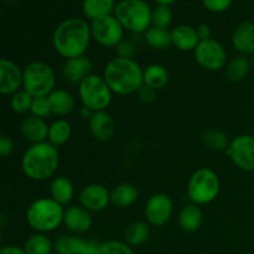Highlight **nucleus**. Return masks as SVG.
I'll list each match as a JSON object with an SVG mask.
<instances>
[{"mask_svg": "<svg viewBox=\"0 0 254 254\" xmlns=\"http://www.w3.org/2000/svg\"><path fill=\"white\" fill-rule=\"evenodd\" d=\"M92 41L91 25L86 19L68 17L60 22L52 34V45L64 60L86 55Z\"/></svg>", "mask_w": 254, "mask_h": 254, "instance_id": "obj_1", "label": "nucleus"}, {"mask_svg": "<svg viewBox=\"0 0 254 254\" xmlns=\"http://www.w3.org/2000/svg\"><path fill=\"white\" fill-rule=\"evenodd\" d=\"M144 68L135 60L114 57L103 69V78L113 94L128 96L134 94L144 84Z\"/></svg>", "mask_w": 254, "mask_h": 254, "instance_id": "obj_2", "label": "nucleus"}, {"mask_svg": "<svg viewBox=\"0 0 254 254\" xmlns=\"http://www.w3.org/2000/svg\"><path fill=\"white\" fill-rule=\"evenodd\" d=\"M60 165L59 148L49 141L31 144L21 159L25 175L34 181H45L55 176Z\"/></svg>", "mask_w": 254, "mask_h": 254, "instance_id": "obj_3", "label": "nucleus"}, {"mask_svg": "<svg viewBox=\"0 0 254 254\" xmlns=\"http://www.w3.org/2000/svg\"><path fill=\"white\" fill-rule=\"evenodd\" d=\"M64 206L51 197L36 198L26 210L27 225L39 233L54 232L64 223Z\"/></svg>", "mask_w": 254, "mask_h": 254, "instance_id": "obj_4", "label": "nucleus"}, {"mask_svg": "<svg viewBox=\"0 0 254 254\" xmlns=\"http://www.w3.org/2000/svg\"><path fill=\"white\" fill-rule=\"evenodd\" d=\"M153 9L145 0H121L113 15L124 30L133 34H144L151 26Z\"/></svg>", "mask_w": 254, "mask_h": 254, "instance_id": "obj_5", "label": "nucleus"}, {"mask_svg": "<svg viewBox=\"0 0 254 254\" xmlns=\"http://www.w3.org/2000/svg\"><path fill=\"white\" fill-rule=\"evenodd\" d=\"M221 191V181L215 170L200 168L193 171L188 181L186 193L190 202L203 206L213 202Z\"/></svg>", "mask_w": 254, "mask_h": 254, "instance_id": "obj_6", "label": "nucleus"}, {"mask_svg": "<svg viewBox=\"0 0 254 254\" xmlns=\"http://www.w3.org/2000/svg\"><path fill=\"white\" fill-rule=\"evenodd\" d=\"M56 73L49 64L42 61L30 62L22 69V89L32 97H47L56 89Z\"/></svg>", "mask_w": 254, "mask_h": 254, "instance_id": "obj_7", "label": "nucleus"}, {"mask_svg": "<svg viewBox=\"0 0 254 254\" xmlns=\"http://www.w3.org/2000/svg\"><path fill=\"white\" fill-rule=\"evenodd\" d=\"M78 97L82 107L91 109L94 113L106 111L111 106L113 92L104 81L103 76L92 73L78 84Z\"/></svg>", "mask_w": 254, "mask_h": 254, "instance_id": "obj_8", "label": "nucleus"}, {"mask_svg": "<svg viewBox=\"0 0 254 254\" xmlns=\"http://www.w3.org/2000/svg\"><path fill=\"white\" fill-rule=\"evenodd\" d=\"M92 40L103 47H116L124 39L123 26L113 14L91 21Z\"/></svg>", "mask_w": 254, "mask_h": 254, "instance_id": "obj_9", "label": "nucleus"}, {"mask_svg": "<svg viewBox=\"0 0 254 254\" xmlns=\"http://www.w3.org/2000/svg\"><path fill=\"white\" fill-rule=\"evenodd\" d=\"M195 60L202 68L207 71H221L227 64L228 57L225 46L215 39L200 41L193 51Z\"/></svg>", "mask_w": 254, "mask_h": 254, "instance_id": "obj_10", "label": "nucleus"}, {"mask_svg": "<svg viewBox=\"0 0 254 254\" xmlns=\"http://www.w3.org/2000/svg\"><path fill=\"white\" fill-rule=\"evenodd\" d=\"M225 153L238 169L247 173L254 171V135H237L230 141Z\"/></svg>", "mask_w": 254, "mask_h": 254, "instance_id": "obj_11", "label": "nucleus"}, {"mask_svg": "<svg viewBox=\"0 0 254 254\" xmlns=\"http://www.w3.org/2000/svg\"><path fill=\"white\" fill-rule=\"evenodd\" d=\"M174 213V202L164 192L153 193L144 207V217L150 226L161 227L171 220Z\"/></svg>", "mask_w": 254, "mask_h": 254, "instance_id": "obj_12", "label": "nucleus"}, {"mask_svg": "<svg viewBox=\"0 0 254 254\" xmlns=\"http://www.w3.org/2000/svg\"><path fill=\"white\" fill-rule=\"evenodd\" d=\"M79 205L89 212H102L111 203V191L102 184H89L81 190Z\"/></svg>", "mask_w": 254, "mask_h": 254, "instance_id": "obj_13", "label": "nucleus"}, {"mask_svg": "<svg viewBox=\"0 0 254 254\" xmlns=\"http://www.w3.org/2000/svg\"><path fill=\"white\" fill-rule=\"evenodd\" d=\"M92 223H93L92 213L81 205H72L64 208L62 225L72 235L79 236L88 232L89 228L92 227Z\"/></svg>", "mask_w": 254, "mask_h": 254, "instance_id": "obj_14", "label": "nucleus"}, {"mask_svg": "<svg viewBox=\"0 0 254 254\" xmlns=\"http://www.w3.org/2000/svg\"><path fill=\"white\" fill-rule=\"evenodd\" d=\"M22 87V71L15 62L0 59V94L12 96Z\"/></svg>", "mask_w": 254, "mask_h": 254, "instance_id": "obj_15", "label": "nucleus"}, {"mask_svg": "<svg viewBox=\"0 0 254 254\" xmlns=\"http://www.w3.org/2000/svg\"><path fill=\"white\" fill-rule=\"evenodd\" d=\"M88 130L97 141H108L116 133V122L107 111L94 112L88 119Z\"/></svg>", "mask_w": 254, "mask_h": 254, "instance_id": "obj_16", "label": "nucleus"}, {"mask_svg": "<svg viewBox=\"0 0 254 254\" xmlns=\"http://www.w3.org/2000/svg\"><path fill=\"white\" fill-rule=\"evenodd\" d=\"M92 69H93L92 61L86 55H83L74 59L64 60L62 66V76L68 83L78 86L84 78L92 74Z\"/></svg>", "mask_w": 254, "mask_h": 254, "instance_id": "obj_17", "label": "nucleus"}, {"mask_svg": "<svg viewBox=\"0 0 254 254\" xmlns=\"http://www.w3.org/2000/svg\"><path fill=\"white\" fill-rule=\"evenodd\" d=\"M232 46L240 55L251 56L254 54V21L245 20L235 27Z\"/></svg>", "mask_w": 254, "mask_h": 254, "instance_id": "obj_18", "label": "nucleus"}, {"mask_svg": "<svg viewBox=\"0 0 254 254\" xmlns=\"http://www.w3.org/2000/svg\"><path fill=\"white\" fill-rule=\"evenodd\" d=\"M171 46L176 47L183 52L195 51L197 45L200 44V39L196 32V27L188 24H180L174 27L170 31Z\"/></svg>", "mask_w": 254, "mask_h": 254, "instance_id": "obj_19", "label": "nucleus"}, {"mask_svg": "<svg viewBox=\"0 0 254 254\" xmlns=\"http://www.w3.org/2000/svg\"><path fill=\"white\" fill-rule=\"evenodd\" d=\"M20 131H21L22 136L31 144L44 143V141H47L49 126L45 119L31 114L22 119L21 124H20Z\"/></svg>", "mask_w": 254, "mask_h": 254, "instance_id": "obj_20", "label": "nucleus"}, {"mask_svg": "<svg viewBox=\"0 0 254 254\" xmlns=\"http://www.w3.org/2000/svg\"><path fill=\"white\" fill-rule=\"evenodd\" d=\"M47 97H49L50 107H51V113L60 118L71 114L76 108V99L66 89L56 88Z\"/></svg>", "mask_w": 254, "mask_h": 254, "instance_id": "obj_21", "label": "nucleus"}, {"mask_svg": "<svg viewBox=\"0 0 254 254\" xmlns=\"http://www.w3.org/2000/svg\"><path fill=\"white\" fill-rule=\"evenodd\" d=\"M203 222V212L198 205L190 202L179 212V225L184 232L193 233L200 230Z\"/></svg>", "mask_w": 254, "mask_h": 254, "instance_id": "obj_22", "label": "nucleus"}, {"mask_svg": "<svg viewBox=\"0 0 254 254\" xmlns=\"http://www.w3.org/2000/svg\"><path fill=\"white\" fill-rule=\"evenodd\" d=\"M138 189L129 183L118 184L111 191V203L118 208L131 207L138 201Z\"/></svg>", "mask_w": 254, "mask_h": 254, "instance_id": "obj_23", "label": "nucleus"}, {"mask_svg": "<svg viewBox=\"0 0 254 254\" xmlns=\"http://www.w3.org/2000/svg\"><path fill=\"white\" fill-rule=\"evenodd\" d=\"M50 197L60 205L67 206L74 197V186L64 176H56L50 184Z\"/></svg>", "mask_w": 254, "mask_h": 254, "instance_id": "obj_24", "label": "nucleus"}, {"mask_svg": "<svg viewBox=\"0 0 254 254\" xmlns=\"http://www.w3.org/2000/svg\"><path fill=\"white\" fill-rule=\"evenodd\" d=\"M225 74L227 79L233 83H240L245 81L250 74L251 69V61L245 55H237L227 61V64L225 66Z\"/></svg>", "mask_w": 254, "mask_h": 254, "instance_id": "obj_25", "label": "nucleus"}, {"mask_svg": "<svg viewBox=\"0 0 254 254\" xmlns=\"http://www.w3.org/2000/svg\"><path fill=\"white\" fill-rule=\"evenodd\" d=\"M117 0H83L82 12L88 20H96L98 17L113 14Z\"/></svg>", "mask_w": 254, "mask_h": 254, "instance_id": "obj_26", "label": "nucleus"}, {"mask_svg": "<svg viewBox=\"0 0 254 254\" xmlns=\"http://www.w3.org/2000/svg\"><path fill=\"white\" fill-rule=\"evenodd\" d=\"M144 84L159 91L169 83V71L165 66L159 64H151L143 71Z\"/></svg>", "mask_w": 254, "mask_h": 254, "instance_id": "obj_27", "label": "nucleus"}, {"mask_svg": "<svg viewBox=\"0 0 254 254\" xmlns=\"http://www.w3.org/2000/svg\"><path fill=\"white\" fill-rule=\"evenodd\" d=\"M72 134V126L68 121L64 118H59L52 122L49 126V135L47 141L56 148L64 145L69 140Z\"/></svg>", "mask_w": 254, "mask_h": 254, "instance_id": "obj_28", "label": "nucleus"}, {"mask_svg": "<svg viewBox=\"0 0 254 254\" xmlns=\"http://www.w3.org/2000/svg\"><path fill=\"white\" fill-rule=\"evenodd\" d=\"M150 227L146 221H135L127 228L124 235V242L128 243L130 247L143 246L150 237Z\"/></svg>", "mask_w": 254, "mask_h": 254, "instance_id": "obj_29", "label": "nucleus"}, {"mask_svg": "<svg viewBox=\"0 0 254 254\" xmlns=\"http://www.w3.org/2000/svg\"><path fill=\"white\" fill-rule=\"evenodd\" d=\"M86 242L78 235H62L55 240L54 250L56 254H79Z\"/></svg>", "mask_w": 254, "mask_h": 254, "instance_id": "obj_30", "label": "nucleus"}, {"mask_svg": "<svg viewBox=\"0 0 254 254\" xmlns=\"http://www.w3.org/2000/svg\"><path fill=\"white\" fill-rule=\"evenodd\" d=\"M24 251L26 254H51L54 252V242L46 233H34L25 241Z\"/></svg>", "mask_w": 254, "mask_h": 254, "instance_id": "obj_31", "label": "nucleus"}, {"mask_svg": "<svg viewBox=\"0 0 254 254\" xmlns=\"http://www.w3.org/2000/svg\"><path fill=\"white\" fill-rule=\"evenodd\" d=\"M227 134L218 128H208L202 134V143L212 151H226L230 145Z\"/></svg>", "mask_w": 254, "mask_h": 254, "instance_id": "obj_32", "label": "nucleus"}, {"mask_svg": "<svg viewBox=\"0 0 254 254\" xmlns=\"http://www.w3.org/2000/svg\"><path fill=\"white\" fill-rule=\"evenodd\" d=\"M144 37H145L146 44L154 50L163 51L171 46V35L170 31L166 29L150 26L144 32Z\"/></svg>", "mask_w": 254, "mask_h": 254, "instance_id": "obj_33", "label": "nucleus"}, {"mask_svg": "<svg viewBox=\"0 0 254 254\" xmlns=\"http://www.w3.org/2000/svg\"><path fill=\"white\" fill-rule=\"evenodd\" d=\"M173 10L168 5H156L151 11V26L168 30L173 24Z\"/></svg>", "mask_w": 254, "mask_h": 254, "instance_id": "obj_34", "label": "nucleus"}, {"mask_svg": "<svg viewBox=\"0 0 254 254\" xmlns=\"http://www.w3.org/2000/svg\"><path fill=\"white\" fill-rule=\"evenodd\" d=\"M32 101H34V97L29 92H26L25 89H19V91L15 92L11 96L10 107H11V109L15 113L24 114L30 112Z\"/></svg>", "mask_w": 254, "mask_h": 254, "instance_id": "obj_35", "label": "nucleus"}, {"mask_svg": "<svg viewBox=\"0 0 254 254\" xmlns=\"http://www.w3.org/2000/svg\"><path fill=\"white\" fill-rule=\"evenodd\" d=\"M102 254H135L133 247L122 241H108L102 243Z\"/></svg>", "mask_w": 254, "mask_h": 254, "instance_id": "obj_36", "label": "nucleus"}, {"mask_svg": "<svg viewBox=\"0 0 254 254\" xmlns=\"http://www.w3.org/2000/svg\"><path fill=\"white\" fill-rule=\"evenodd\" d=\"M32 116L39 117V118H47L51 116V107H50L49 97H35L32 101L31 109H30Z\"/></svg>", "mask_w": 254, "mask_h": 254, "instance_id": "obj_37", "label": "nucleus"}, {"mask_svg": "<svg viewBox=\"0 0 254 254\" xmlns=\"http://www.w3.org/2000/svg\"><path fill=\"white\" fill-rule=\"evenodd\" d=\"M114 51H116L117 57H119V59L134 60L136 55V46L130 40L123 39L114 47Z\"/></svg>", "mask_w": 254, "mask_h": 254, "instance_id": "obj_38", "label": "nucleus"}, {"mask_svg": "<svg viewBox=\"0 0 254 254\" xmlns=\"http://www.w3.org/2000/svg\"><path fill=\"white\" fill-rule=\"evenodd\" d=\"M201 1L206 10L215 14L227 11L233 4V0H201Z\"/></svg>", "mask_w": 254, "mask_h": 254, "instance_id": "obj_39", "label": "nucleus"}, {"mask_svg": "<svg viewBox=\"0 0 254 254\" xmlns=\"http://www.w3.org/2000/svg\"><path fill=\"white\" fill-rule=\"evenodd\" d=\"M156 92L158 91H155V89H153V88H150V87L143 84V86L140 87V89H139L135 94L138 96L139 101L140 102H143V103H145V104H151L155 102Z\"/></svg>", "mask_w": 254, "mask_h": 254, "instance_id": "obj_40", "label": "nucleus"}, {"mask_svg": "<svg viewBox=\"0 0 254 254\" xmlns=\"http://www.w3.org/2000/svg\"><path fill=\"white\" fill-rule=\"evenodd\" d=\"M14 151V141L7 135L0 134V158L9 156Z\"/></svg>", "mask_w": 254, "mask_h": 254, "instance_id": "obj_41", "label": "nucleus"}, {"mask_svg": "<svg viewBox=\"0 0 254 254\" xmlns=\"http://www.w3.org/2000/svg\"><path fill=\"white\" fill-rule=\"evenodd\" d=\"M79 254H102V243L96 242V241H87Z\"/></svg>", "mask_w": 254, "mask_h": 254, "instance_id": "obj_42", "label": "nucleus"}, {"mask_svg": "<svg viewBox=\"0 0 254 254\" xmlns=\"http://www.w3.org/2000/svg\"><path fill=\"white\" fill-rule=\"evenodd\" d=\"M196 32L200 39V41H205V40L212 39V30L207 24H200L196 27Z\"/></svg>", "mask_w": 254, "mask_h": 254, "instance_id": "obj_43", "label": "nucleus"}, {"mask_svg": "<svg viewBox=\"0 0 254 254\" xmlns=\"http://www.w3.org/2000/svg\"><path fill=\"white\" fill-rule=\"evenodd\" d=\"M0 254H26L24 248L17 246H4L0 248Z\"/></svg>", "mask_w": 254, "mask_h": 254, "instance_id": "obj_44", "label": "nucleus"}, {"mask_svg": "<svg viewBox=\"0 0 254 254\" xmlns=\"http://www.w3.org/2000/svg\"><path fill=\"white\" fill-rule=\"evenodd\" d=\"M79 114H81L82 118L86 119V121H88V119L92 117V114H93V112H92L91 109L86 108V107H82L81 111H79Z\"/></svg>", "mask_w": 254, "mask_h": 254, "instance_id": "obj_45", "label": "nucleus"}, {"mask_svg": "<svg viewBox=\"0 0 254 254\" xmlns=\"http://www.w3.org/2000/svg\"><path fill=\"white\" fill-rule=\"evenodd\" d=\"M154 1L156 2V5H168V6H170V5H173L178 0H154Z\"/></svg>", "mask_w": 254, "mask_h": 254, "instance_id": "obj_46", "label": "nucleus"}, {"mask_svg": "<svg viewBox=\"0 0 254 254\" xmlns=\"http://www.w3.org/2000/svg\"><path fill=\"white\" fill-rule=\"evenodd\" d=\"M250 61H251V67H252V69L254 71V54H253V55H251Z\"/></svg>", "mask_w": 254, "mask_h": 254, "instance_id": "obj_47", "label": "nucleus"}, {"mask_svg": "<svg viewBox=\"0 0 254 254\" xmlns=\"http://www.w3.org/2000/svg\"><path fill=\"white\" fill-rule=\"evenodd\" d=\"M0 242H1V228H0Z\"/></svg>", "mask_w": 254, "mask_h": 254, "instance_id": "obj_48", "label": "nucleus"}, {"mask_svg": "<svg viewBox=\"0 0 254 254\" xmlns=\"http://www.w3.org/2000/svg\"><path fill=\"white\" fill-rule=\"evenodd\" d=\"M119 1H121V0H119Z\"/></svg>", "mask_w": 254, "mask_h": 254, "instance_id": "obj_49", "label": "nucleus"}]
</instances>
